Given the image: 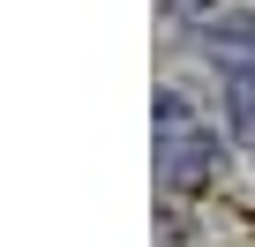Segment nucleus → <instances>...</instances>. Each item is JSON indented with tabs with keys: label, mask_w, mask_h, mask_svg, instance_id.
Returning a JSON list of instances; mask_svg holds the SVG:
<instances>
[{
	"label": "nucleus",
	"mask_w": 255,
	"mask_h": 247,
	"mask_svg": "<svg viewBox=\"0 0 255 247\" xmlns=\"http://www.w3.org/2000/svg\"><path fill=\"white\" fill-rule=\"evenodd\" d=\"M210 172V135L195 128V112L180 97H158V180L165 187H195Z\"/></svg>",
	"instance_id": "1"
},
{
	"label": "nucleus",
	"mask_w": 255,
	"mask_h": 247,
	"mask_svg": "<svg viewBox=\"0 0 255 247\" xmlns=\"http://www.w3.org/2000/svg\"><path fill=\"white\" fill-rule=\"evenodd\" d=\"M210 53H218V60H233V68H255V23H240V15H233V23H218V30H210Z\"/></svg>",
	"instance_id": "2"
}]
</instances>
